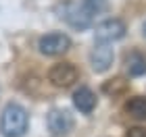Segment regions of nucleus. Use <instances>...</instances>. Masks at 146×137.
Here are the masks:
<instances>
[{"mask_svg": "<svg viewBox=\"0 0 146 137\" xmlns=\"http://www.w3.org/2000/svg\"><path fill=\"white\" fill-rule=\"evenodd\" d=\"M56 12L63 21H67L71 27L75 29H86L92 25L96 12L92 10V6L88 4V0H65L56 6Z\"/></svg>", "mask_w": 146, "mask_h": 137, "instance_id": "nucleus-1", "label": "nucleus"}, {"mask_svg": "<svg viewBox=\"0 0 146 137\" xmlns=\"http://www.w3.org/2000/svg\"><path fill=\"white\" fill-rule=\"evenodd\" d=\"M69 46H71L69 35H65V33H46V35L40 37L38 48L46 56H58V54H63V52H67Z\"/></svg>", "mask_w": 146, "mask_h": 137, "instance_id": "nucleus-3", "label": "nucleus"}, {"mask_svg": "<svg viewBox=\"0 0 146 137\" xmlns=\"http://www.w3.org/2000/svg\"><path fill=\"white\" fill-rule=\"evenodd\" d=\"M125 67H127L129 71V75H134V77H140L146 73V56L140 54V52H129L127 56H125Z\"/></svg>", "mask_w": 146, "mask_h": 137, "instance_id": "nucleus-9", "label": "nucleus"}, {"mask_svg": "<svg viewBox=\"0 0 146 137\" xmlns=\"http://www.w3.org/2000/svg\"><path fill=\"white\" fill-rule=\"evenodd\" d=\"M73 104H75V108L79 112L90 114L96 106V94L90 87H79L75 94H73Z\"/></svg>", "mask_w": 146, "mask_h": 137, "instance_id": "nucleus-8", "label": "nucleus"}, {"mask_svg": "<svg viewBox=\"0 0 146 137\" xmlns=\"http://www.w3.org/2000/svg\"><path fill=\"white\" fill-rule=\"evenodd\" d=\"M127 137H146V129L142 127H131L127 131Z\"/></svg>", "mask_w": 146, "mask_h": 137, "instance_id": "nucleus-11", "label": "nucleus"}, {"mask_svg": "<svg viewBox=\"0 0 146 137\" xmlns=\"http://www.w3.org/2000/svg\"><path fill=\"white\" fill-rule=\"evenodd\" d=\"M113 58H115V54H113V48H109L107 44H96L94 50H92V54H90L92 69H94L96 73H104V71L111 69Z\"/></svg>", "mask_w": 146, "mask_h": 137, "instance_id": "nucleus-7", "label": "nucleus"}, {"mask_svg": "<svg viewBox=\"0 0 146 137\" xmlns=\"http://www.w3.org/2000/svg\"><path fill=\"white\" fill-rule=\"evenodd\" d=\"M125 112L138 121H146V98H142V96L129 98L125 102Z\"/></svg>", "mask_w": 146, "mask_h": 137, "instance_id": "nucleus-10", "label": "nucleus"}, {"mask_svg": "<svg viewBox=\"0 0 146 137\" xmlns=\"http://www.w3.org/2000/svg\"><path fill=\"white\" fill-rule=\"evenodd\" d=\"M144 35H146V23H144Z\"/></svg>", "mask_w": 146, "mask_h": 137, "instance_id": "nucleus-12", "label": "nucleus"}, {"mask_svg": "<svg viewBox=\"0 0 146 137\" xmlns=\"http://www.w3.org/2000/svg\"><path fill=\"white\" fill-rule=\"evenodd\" d=\"M27 125H29L27 110L15 102L6 104L2 114H0V133L4 137H21L27 131Z\"/></svg>", "mask_w": 146, "mask_h": 137, "instance_id": "nucleus-2", "label": "nucleus"}, {"mask_svg": "<svg viewBox=\"0 0 146 137\" xmlns=\"http://www.w3.org/2000/svg\"><path fill=\"white\" fill-rule=\"evenodd\" d=\"M73 127V119L67 110H50L48 114V129L54 137L67 135Z\"/></svg>", "mask_w": 146, "mask_h": 137, "instance_id": "nucleus-6", "label": "nucleus"}, {"mask_svg": "<svg viewBox=\"0 0 146 137\" xmlns=\"http://www.w3.org/2000/svg\"><path fill=\"white\" fill-rule=\"evenodd\" d=\"M77 77H79V73L71 62H58L48 71V79L56 87H71L77 81Z\"/></svg>", "mask_w": 146, "mask_h": 137, "instance_id": "nucleus-4", "label": "nucleus"}, {"mask_svg": "<svg viewBox=\"0 0 146 137\" xmlns=\"http://www.w3.org/2000/svg\"><path fill=\"white\" fill-rule=\"evenodd\" d=\"M125 35V23L119 19H107L96 27V40L98 44H107L113 40H121Z\"/></svg>", "mask_w": 146, "mask_h": 137, "instance_id": "nucleus-5", "label": "nucleus"}]
</instances>
